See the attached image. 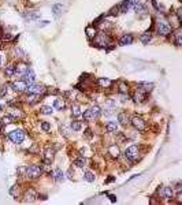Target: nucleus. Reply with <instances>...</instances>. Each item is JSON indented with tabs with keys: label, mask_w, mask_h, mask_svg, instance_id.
<instances>
[{
	"label": "nucleus",
	"mask_w": 182,
	"mask_h": 205,
	"mask_svg": "<svg viewBox=\"0 0 182 205\" xmlns=\"http://www.w3.org/2000/svg\"><path fill=\"white\" fill-rule=\"evenodd\" d=\"M101 115V109L99 105H93V107H91L89 109L82 114V118H84V121H93V119H97L99 116Z\"/></svg>",
	"instance_id": "nucleus-1"
},
{
	"label": "nucleus",
	"mask_w": 182,
	"mask_h": 205,
	"mask_svg": "<svg viewBox=\"0 0 182 205\" xmlns=\"http://www.w3.org/2000/svg\"><path fill=\"white\" fill-rule=\"evenodd\" d=\"M25 174H26V176L32 178V179H36V178H40V176H41V174H43V168H41L40 166H36V164H33V166L26 167Z\"/></svg>",
	"instance_id": "nucleus-2"
},
{
	"label": "nucleus",
	"mask_w": 182,
	"mask_h": 205,
	"mask_svg": "<svg viewBox=\"0 0 182 205\" xmlns=\"http://www.w3.org/2000/svg\"><path fill=\"white\" fill-rule=\"evenodd\" d=\"M8 138L11 139L14 144H22L23 139H25V133L22 130H12V131L8 133Z\"/></svg>",
	"instance_id": "nucleus-3"
},
{
	"label": "nucleus",
	"mask_w": 182,
	"mask_h": 205,
	"mask_svg": "<svg viewBox=\"0 0 182 205\" xmlns=\"http://www.w3.org/2000/svg\"><path fill=\"white\" fill-rule=\"evenodd\" d=\"M45 90H47V88L43 86V85H40V84H30V85H27V88H26L27 93H33V94H37V96L45 93Z\"/></svg>",
	"instance_id": "nucleus-4"
},
{
	"label": "nucleus",
	"mask_w": 182,
	"mask_h": 205,
	"mask_svg": "<svg viewBox=\"0 0 182 205\" xmlns=\"http://www.w3.org/2000/svg\"><path fill=\"white\" fill-rule=\"evenodd\" d=\"M156 33L159 34V36H169L171 33V27L164 22H159L156 25Z\"/></svg>",
	"instance_id": "nucleus-5"
},
{
	"label": "nucleus",
	"mask_w": 182,
	"mask_h": 205,
	"mask_svg": "<svg viewBox=\"0 0 182 205\" xmlns=\"http://www.w3.org/2000/svg\"><path fill=\"white\" fill-rule=\"evenodd\" d=\"M132 125L133 127L136 130H138V131H144L145 130V122L142 121V118H140V116H134V118H132Z\"/></svg>",
	"instance_id": "nucleus-6"
},
{
	"label": "nucleus",
	"mask_w": 182,
	"mask_h": 205,
	"mask_svg": "<svg viewBox=\"0 0 182 205\" xmlns=\"http://www.w3.org/2000/svg\"><path fill=\"white\" fill-rule=\"evenodd\" d=\"M138 146L137 145H132V146H129L128 149L125 150V156L128 157V159H130V160H134L137 156H138Z\"/></svg>",
	"instance_id": "nucleus-7"
},
{
	"label": "nucleus",
	"mask_w": 182,
	"mask_h": 205,
	"mask_svg": "<svg viewBox=\"0 0 182 205\" xmlns=\"http://www.w3.org/2000/svg\"><path fill=\"white\" fill-rule=\"evenodd\" d=\"M22 77H23V81H25L27 85L34 84V81H36V74H34V71L32 70V68H29V70H27Z\"/></svg>",
	"instance_id": "nucleus-8"
},
{
	"label": "nucleus",
	"mask_w": 182,
	"mask_h": 205,
	"mask_svg": "<svg viewBox=\"0 0 182 205\" xmlns=\"http://www.w3.org/2000/svg\"><path fill=\"white\" fill-rule=\"evenodd\" d=\"M51 178H52L54 182H62V180L64 179V174H63V171L62 170L56 168V170H54L52 172H51Z\"/></svg>",
	"instance_id": "nucleus-9"
},
{
	"label": "nucleus",
	"mask_w": 182,
	"mask_h": 205,
	"mask_svg": "<svg viewBox=\"0 0 182 205\" xmlns=\"http://www.w3.org/2000/svg\"><path fill=\"white\" fill-rule=\"evenodd\" d=\"M162 196L166 200H173L174 198V187L171 186H164L162 189Z\"/></svg>",
	"instance_id": "nucleus-10"
},
{
	"label": "nucleus",
	"mask_w": 182,
	"mask_h": 205,
	"mask_svg": "<svg viewBox=\"0 0 182 205\" xmlns=\"http://www.w3.org/2000/svg\"><path fill=\"white\" fill-rule=\"evenodd\" d=\"M26 88H27V84L25 81H16L12 84V89L15 92H18V93H21V92H26Z\"/></svg>",
	"instance_id": "nucleus-11"
},
{
	"label": "nucleus",
	"mask_w": 182,
	"mask_h": 205,
	"mask_svg": "<svg viewBox=\"0 0 182 205\" xmlns=\"http://www.w3.org/2000/svg\"><path fill=\"white\" fill-rule=\"evenodd\" d=\"M54 156H55L54 149L47 148L45 152H44V160H45V164H49L51 162H52V160H54Z\"/></svg>",
	"instance_id": "nucleus-12"
},
{
	"label": "nucleus",
	"mask_w": 182,
	"mask_h": 205,
	"mask_svg": "<svg viewBox=\"0 0 182 205\" xmlns=\"http://www.w3.org/2000/svg\"><path fill=\"white\" fill-rule=\"evenodd\" d=\"M27 70H29V66H27V64H25V63H18V64H15V74L23 75Z\"/></svg>",
	"instance_id": "nucleus-13"
},
{
	"label": "nucleus",
	"mask_w": 182,
	"mask_h": 205,
	"mask_svg": "<svg viewBox=\"0 0 182 205\" xmlns=\"http://www.w3.org/2000/svg\"><path fill=\"white\" fill-rule=\"evenodd\" d=\"M144 100H145V93H144V92L138 90L133 94V101L137 102V104H138V102H142Z\"/></svg>",
	"instance_id": "nucleus-14"
},
{
	"label": "nucleus",
	"mask_w": 182,
	"mask_h": 205,
	"mask_svg": "<svg viewBox=\"0 0 182 205\" xmlns=\"http://www.w3.org/2000/svg\"><path fill=\"white\" fill-rule=\"evenodd\" d=\"M108 153H110V155H111L112 157L118 159L119 155H121V150H119V148H118V146H116L115 144H114V145H111V146H110V148H108Z\"/></svg>",
	"instance_id": "nucleus-15"
},
{
	"label": "nucleus",
	"mask_w": 182,
	"mask_h": 205,
	"mask_svg": "<svg viewBox=\"0 0 182 205\" xmlns=\"http://www.w3.org/2000/svg\"><path fill=\"white\" fill-rule=\"evenodd\" d=\"M97 84H99V86L100 88H110L112 85V81L108 80V78H99Z\"/></svg>",
	"instance_id": "nucleus-16"
},
{
	"label": "nucleus",
	"mask_w": 182,
	"mask_h": 205,
	"mask_svg": "<svg viewBox=\"0 0 182 205\" xmlns=\"http://www.w3.org/2000/svg\"><path fill=\"white\" fill-rule=\"evenodd\" d=\"M105 129H107L108 133H115L116 130H118V123L116 122H107L105 123Z\"/></svg>",
	"instance_id": "nucleus-17"
},
{
	"label": "nucleus",
	"mask_w": 182,
	"mask_h": 205,
	"mask_svg": "<svg viewBox=\"0 0 182 205\" xmlns=\"http://www.w3.org/2000/svg\"><path fill=\"white\" fill-rule=\"evenodd\" d=\"M133 43V36L132 34H125V36L121 39V41H119V44L121 45H129V44Z\"/></svg>",
	"instance_id": "nucleus-18"
},
{
	"label": "nucleus",
	"mask_w": 182,
	"mask_h": 205,
	"mask_svg": "<svg viewBox=\"0 0 182 205\" xmlns=\"http://www.w3.org/2000/svg\"><path fill=\"white\" fill-rule=\"evenodd\" d=\"M132 0H123L122 4H121V11L122 12H128L130 8H132Z\"/></svg>",
	"instance_id": "nucleus-19"
},
{
	"label": "nucleus",
	"mask_w": 182,
	"mask_h": 205,
	"mask_svg": "<svg viewBox=\"0 0 182 205\" xmlns=\"http://www.w3.org/2000/svg\"><path fill=\"white\" fill-rule=\"evenodd\" d=\"M118 121L123 126L128 125V123H129V118H128V115H126V112H121V114L118 115Z\"/></svg>",
	"instance_id": "nucleus-20"
},
{
	"label": "nucleus",
	"mask_w": 182,
	"mask_h": 205,
	"mask_svg": "<svg viewBox=\"0 0 182 205\" xmlns=\"http://www.w3.org/2000/svg\"><path fill=\"white\" fill-rule=\"evenodd\" d=\"M4 73H6L7 77H14V75H15V66H14V64H8V66L6 67Z\"/></svg>",
	"instance_id": "nucleus-21"
},
{
	"label": "nucleus",
	"mask_w": 182,
	"mask_h": 205,
	"mask_svg": "<svg viewBox=\"0 0 182 205\" xmlns=\"http://www.w3.org/2000/svg\"><path fill=\"white\" fill-rule=\"evenodd\" d=\"M74 164H75V167H78V168H84V167L86 166V160H85L84 157H78V159L74 160Z\"/></svg>",
	"instance_id": "nucleus-22"
},
{
	"label": "nucleus",
	"mask_w": 182,
	"mask_h": 205,
	"mask_svg": "<svg viewBox=\"0 0 182 205\" xmlns=\"http://www.w3.org/2000/svg\"><path fill=\"white\" fill-rule=\"evenodd\" d=\"M36 197H37V193L33 189H29L26 191V201H33L36 200Z\"/></svg>",
	"instance_id": "nucleus-23"
},
{
	"label": "nucleus",
	"mask_w": 182,
	"mask_h": 205,
	"mask_svg": "<svg viewBox=\"0 0 182 205\" xmlns=\"http://www.w3.org/2000/svg\"><path fill=\"white\" fill-rule=\"evenodd\" d=\"M54 108H56V109H63V108H64V101H63V98H55V101H54Z\"/></svg>",
	"instance_id": "nucleus-24"
},
{
	"label": "nucleus",
	"mask_w": 182,
	"mask_h": 205,
	"mask_svg": "<svg viewBox=\"0 0 182 205\" xmlns=\"http://www.w3.org/2000/svg\"><path fill=\"white\" fill-rule=\"evenodd\" d=\"M151 34L149 33H142L141 36H140V41H141L142 44H149V41H151Z\"/></svg>",
	"instance_id": "nucleus-25"
},
{
	"label": "nucleus",
	"mask_w": 182,
	"mask_h": 205,
	"mask_svg": "<svg viewBox=\"0 0 182 205\" xmlns=\"http://www.w3.org/2000/svg\"><path fill=\"white\" fill-rule=\"evenodd\" d=\"M84 179L86 180V182H93V180L96 179V176H95L93 172H91V171H86V172L84 174Z\"/></svg>",
	"instance_id": "nucleus-26"
},
{
	"label": "nucleus",
	"mask_w": 182,
	"mask_h": 205,
	"mask_svg": "<svg viewBox=\"0 0 182 205\" xmlns=\"http://www.w3.org/2000/svg\"><path fill=\"white\" fill-rule=\"evenodd\" d=\"M40 112L41 114H44V115H51L54 112V108L49 107V105H44V107L40 109Z\"/></svg>",
	"instance_id": "nucleus-27"
},
{
	"label": "nucleus",
	"mask_w": 182,
	"mask_h": 205,
	"mask_svg": "<svg viewBox=\"0 0 182 205\" xmlns=\"http://www.w3.org/2000/svg\"><path fill=\"white\" fill-rule=\"evenodd\" d=\"M118 92L121 94H126L129 92V88H128V85L126 84H123V82H121V84H119V88H118Z\"/></svg>",
	"instance_id": "nucleus-28"
},
{
	"label": "nucleus",
	"mask_w": 182,
	"mask_h": 205,
	"mask_svg": "<svg viewBox=\"0 0 182 205\" xmlns=\"http://www.w3.org/2000/svg\"><path fill=\"white\" fill-rule=\"evenodd\" d=\"M71 114H73L74 118H77V116H81V111H80V105L74 104L73 107H71Z\"/></svg>",
	"instance_id": "nucleus-29"
},
{
	"label": "nucleus",
	"mask_w": 182,
	"mask_h": 205,
	"mask_svg": "<svg viewBox=\"0 0 182 205\" xmlns=\"http://www.w3.org/2000/svg\"><path fill=\"white\" fill-rule=\"evenodd\" d=\"M70 127H71V130H73V131H80L81 127H82V123H81V122H71Z\"/></svg>",
	"instance_id": "nucleus-30"
},
{
	"label": "nucleus",
	"mask_w": 182,
	"mask_h": 205,
	"mask_svg": "<svg viewBox=\"0 0 182 205\" xmlns=\"http://www.w3.org/2000/svg\"><path fill=\"white\" fill-rule=\"evenodd\" d=\"M16 119L14 118L12 115H6L4 118H3V123H4V125H10V123H14Z\"/></svg>",
	"instance_id": "nucleus-31"
},
{
	"label": "nucleus",
	"mask_w": 182,
	"mask_h": 205,
	"mask_svg": "<svg viewBox=\"0 0 182 205\" xmlns=\"http://www.w3.org/2000/svg\"><path fill=\"white\" fill-rule=\"evenodd\" d=\"M132 3H133V4H132V8H134L137 12H140V11H142V10H144V6H142L140 2H132Z\"/></svg>",
	"instance_id": "nucleus-32"
},
{
	"label": "nucleus",
	"mask_w": 182,
	"mask_h": 205,
	"mask_svg": "<svg viewBox=\"0 0 182 205\" xmlns=\"http://www.w3.org/2000/svg\"><path fill=\"white\" fill-rule=\"evenodd\" d=\"M138 86L141 88V89H144L145 92H151L153 89V85L152 84H144V82H141V84H138Z\"/></svg>",
	"instance_id": "nucleus-33"
},
{
	"label": "nucleus",
	"mask_w": 182,
	"mask_h": 205,
	"mask_svg": "<svg viewBox=\"0 0 182 205\" xmlns=\"http://www.w3.org/2000/svg\"><path fill=\"white\" fill-rule=\"evenodd\" d=\"M86 36L89 37V39H95L96 37V29H93V27H86Z\"/></svg>",
	"instance_id": "nucleus-34"
},
{
	"label": "nucleus",
	"mask_w": 182,
	"mask_h": 205,
	"mask_svg": "<svg viewBox=\"0 0 182 205\" xmlns=\"http://www.w3.org/2000/svg\"><path fill=\"white\" fill-rule=\"evenodd\" d=\"M14 55H15L16 57H23V56H25V52L22 51V48L15 47V48H14Z\"/></svg>",
	"instance_id": "nucleus-35"
},
{
	"label": "nucleus",
	"mask_w": 182,
	"mask_h": 205,
	"mask_svg": "<svg viewBox=\"0 0 182 205\" xmlns=\"http://www.w3.org/2000/svg\"><path fill=\"white\" fill-rule=\"evenodd\" d=\"M26 101L30 102V104H33V102L37 101V94H33V93H29V96L26 97Z\"/></svg>",
	"instance_id": "nucleus-36"
},
{
	"label": "nucleus",
	"mask_w": 182,
	"mask_h": 205,
	"mask_svg": "<svg viewBox=\"0 0 182 205\" xmlns=\"http://www.w3.org/2000/svg\"><path fill=\"white\" fill-rule=\"evenodd\" d=\"M62 8H63V7H62L60 4H55V6L52 7V10H54V14H55V15H59V14L62 12Z\"/></svg>",
	"instance_id": "nucleus-37"
},
{
	"label": "nucleus",
	"mask_w": 182,
	"mask_h": 205,
	"mask_svg": "<svg viewBox=\"0 0 182 205\" xmlns=\"http://www.w3.org/2000/svg\"><path fill=\"white\" fill-rule=\"evenodd\" d=\"M103 112H104L105 116H110V115L114 114V108H112V107H105L104 109H103Z\"/></svg>",
	"instance_id": "nucleus-38"
},
{
	"label": "nucleus",
	"mask_w": 182,
	"mask_h": 205,
	"mask_svg": "<svg viewBox=\"0 0 182 205\" xmlns=\"http://www.w3.org/2000/svg\"><path fill=\"white\" fill-rule=\"evenodd\" d=\"M181 37H182V33H181V32H177V33H175V45H178V47H180L181 44H182Z\"/></svg>",
	"instance_id": "nucleus-39"
},
{
	"label": "nucleus",
	"mask_w": 182,
	"mask_h": 205,
	"mask_svg": "<svg viewBox=\"0 0 182 205\" xmlns=\"http://www.w3.org/2000/svg\"><path fill=\"white\" fill-rule=\"evenodd\" d=\"M41 129H43L44 131H48V130L51 129V125L48 122H43V123H41Z\"/></svg>",
	"instance_id": "nucleus-40"
},
{
	"label": "nucleus",
	"mask_w": 182,
	"mask_h": 205,
	"mask_svg": "<svg viewBox=\"0 0 182 205\" xmlns=\"http://www.w3.org/2000/svg\"><path fill=\"white\" fill-rule=\"evenodd\" d=\"M8 86H7V85H3L2 86V89H0V97H3V96H6V93H7V90H8V89H7Z\"/></svg>",
	"instance_id": "nucleus-41"
},
{
	"label": "nucleus",
	"mask_w": 182,
	"mask_h": 205,
	"mask_svg": "<svg viewBox=\"0 0 182 205\" xmlns=\"http://www.w3.org/2000/svg\"><path fill=\"white\" fill-rule=\"evenodd\" d=\"M177 18H178V20H182V15H181V10H177Z\"/></svg>",
	"instance_id": "nucleus-42"
},
{
	"label": "nucleus",
	"mask_w": 182,
	"mask_h": 205,
	"mask_svg": "<svg viewBox=\"0 0 182 205\" xmlns=\"http://www.w3.org/2000/svg\"><path fill=\"white\" fill-rule=\"evenodd\" d=\"M85 135H86V137H88V138H89V137H91V135H92V133H91V130H89V129L86 130V133H85Z\"/></svg>",
	"instance_id": "nucleus-43"
},
{
	"label": "nucleus",
	"mask_w": 182,
	"mask_h": 205,
	"mask_svg": "<svg viewBox=\"0 0 182 205\" xmlns=\"http://www.w3.org/2000/svg\"><path fill=\"white\" fill-rule=\"evenodd\" d=\"M3 39H4V40H11V36H10V34H4Z\"/></svg>",
	"instance_id": "nucleus-44"
},
{
	"label": "nucleus",
	"mask_w": 182,
	"mask_h": 205,
	"mask_svg": "<svg viewBox=\"0 0 182 205\" xmlns=\"http://www.w3.org/2000/svg\"><path fill=\"white\" fill-rule=\"evenodd\" d=\"M71 174H73V171H71V170H68V171H67V175H68V178H73V175H71Z\"/></svg>",
	"instance_id": "nucleus-45"
},
{
	"label": "nucleus",
	"mask_w": 182,
	"mask_h": 205,
	"mask_svg": "<svg viewBox=\"0 0 182 205\" xmlns=\"http://www.w3.org/2000/svg\"><path fill=\"white\" fill-rule=\"evenodd\" d=\"M0 64H2V56H0Z\"/></svg>",
	"instance_id": "nucleus-46"
}]
</instances>
